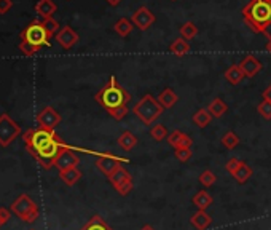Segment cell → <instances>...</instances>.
<instances>
[{"label": "cell", "instance_id": "d4e9b609", "mask_svg": "<svg viewBox=\"0 0 271 230\" xmlns=\"http://www.w3.org/2000/svg\"><path fill=\"white\" fill-rule=\"evenodd\" d=\"M225 79L228 83L231 85H238L243 79H244V74L243 71L240 69V64H236V65H230L228 69L225 71Z\"/></svg>", "mask_w": 271, "mask_h": 230}, {"label": "cell", "instance_id": "cb8c5ba5", "mask_svg": "<svg viewBox=\"0 0 271 230\" xmlns=\"http://www.w3.org/2000/svg\"><path fill=\"white\" fill-rule=\"evenodd\" d=\"M208 111L211 112V115H212V117H215V118H220V117H223V115H225V112H226V111H228V106H226V103H225L223 100H220V97H215V100L209 104Z\"/></svg>", "mask_w": 271, "mask_h": 230}, {"label": "cell", "instance_id": "d590c367", "mask_svg": "<svg viewBox=\"0 0 271 230\" xmlns=\"http://www.w3.org/2000/svg\"><path fill=\"white\" fill-rule=\"evenodd\" d=\"M191 157V149H176V158L182 163L188 161Z\"/></svg>", "mask_w": 271, "mask_h": 230}, {"label": "cell", "instance_id": "ba28073f", "mask_svg": "<svg viewBox=\"0 0 271 230\" xmlns=\"http://www.w3.org/2000/svg\"><path fill=\"white\" fill-rule=\"evenodd\" d=\"M110 184L113 185V189L120 193V195H128L133 190V178L123 167L118 168L110 178H108Z\"/></svg>", "mask_w": 271, "mask_h": 230}, {"label": "cell", "instance_id": "74e56055", "mask_svg": "<svg viewBox=\"0 0 271 230\" xmlns=\"http://www.w3.org/2000/svg\"><path fill=\"white\" fill-rule=\"evenodd\" d=\"M108 115H112V118H115V120H123V118L128 115V106H125V107H120V109H117V111L110 112Z\"/></svg>", "mask_w": 271, "mask_h": 230}, {"label": "cell", "instance_id": "4dcf8cb0", "mask_svg": "<svg viewBox=\"0 0 271 230\" xmlns=\"http://www.w3.org/2000/svg\"><path fill=\"white\" fill-rule=\"evenodd\" d=\"M217 178H215V174L211 171V170H206L200 174V184L203 185V187H212V185L215 184Z\"/></svg>", "mask_w": 271, "mask_h": 230}, {"label": "cell", "instance_id": "30bf717a", "mask_svg": "<svg viewBox=\"0 0 271 230\" xmlns=\"http://www.w3.org/2000/svg\"><path fill=\"white\" fill-rule=\"evenodd\" d=\"M80 165V158L70 147L64 149L61 152V155L58 157V160L54 161V167H56L59 171H66L70 168H77Z\"/></svg>", "mask_w": 271, "mask_h": 230}, {"label": "cell", "instance_id": "8992f818", "mask_svg": "<svg viewBox=\"0 0 271 230\" xmlns=\"http://www.w3.org/2000/svg\"><path fill=\"white\" fill-rule=\"evenodd\" d=\"M50 39L51 36L45 30V27H43L42 21H32V23L21 32V40L27 42L37 48L50 47Z\"/></svg>", "mask_w": 271, "mask_h": 230}, {"label": "cell", "instance_id": "e0dca14e", "mask_svg": "<svg viewBox=\"0 0 271 230\" xmlns=\"http://www.w3.org/2000/svg\"><path fill=\"white\" fill-rule=\"evenodd\" d=\"M157 100L163 106V109H171V107H174L176 103L179 101V96H177V93L172 90V88H165L158 94Z\"/></svg>", "mask_w": 271, "mask_h": 230}, {"label": "cell", "instance_id": "ffe728a7", "mask_svg": "<svg viewBox=\"0 0 271 230\" xmlns=\"http://www.w3.org/2000/svg\"><path fill=\"white\" fill-rule=\"evenodd\" d=\"M169 51L174 54V56H185V54L190 51V45H188V42L185 39H176L174 42L169 45Z\"/></svg>", "mask_w": 271, "mask_h": 230}, {"label": "cell", "instance_id": "b9f144b4", "mask_svg": "<svg viewBox=\"0 0 271 230\" xmlns=\"http://www.w3.org/2000/svg\"><path fill=\"white\" fill-rule=\"evenodd\" d=\"M122 0H107V4L108 5H112V7H117V5H120Z\"/></svg>", "mask_w": 271, "mask_h": 230}, {"label": "cell", "instance_id": "1f68e13d", "mask_svg": "<svg viewBox=\"0 0 271 230\" xmlns=\"http://www.w3.org/2000/svg\"><path fill=\"white\" fill-rule=\"evenodd\" d=\"M150 136L153 138L155 141H163L166 136H168V129L165 125H161V123H157L150 128Z\"/></svg>", "mask_w": 271, "mask_h": 230}, {"label": "cell", "instance_id": "f35d334b", "mask_svg": "<svg viewBox=\"0 0 271 230\" xmlns=\"http://www.w3.org/2000/svg\"><path fill=\"white\" fill-rule=\"evenodd\" d=\"M13 0H0V15H5L8 10H12Z\"/></svg>", "mask_w": 271, "mask_h": 230}, {"label": "cell", "instance_id": "ac0fdd59", "mask_svg": "<svg viewBox=\"0 0 271 230\" xmlns=\"http://www.w3.org/2000/svg\"><path fill=\"white\" fill-rule=\"evenodd\" d=\"M56 4L53 2V0H38L37 5H35V12L43 18H53V15L56 13Z\"/></svg>", "mask_w": 271, "mask_h": 230}, {"label": "cell", "instance_id": "44dd1931", "mask_svg": "<svg viewBox=\"0 0 271 230\" xmlns=\"http://www.w3.org/2000/svg\"><path fill=\"white\" fill-rule=\"evenodd\" d=\"M118 146H120L123 150L129 152L137 146V138L131 133V131H123L120 138H118Z\"/></svg>", "mask_w": 271, "mask_h": 230}, {"label": "cell", "instance_id": "f546056e", "mask_svg": "<svg viewBox=\"0 0 271 230\" xmlns=\"http://www.w3.org/2000/svg\"><path fill=\"white\" fill-rule=\"evenodd\" d=\"M222 146L226 147L228 150H231V149L240 146V138H238V135L233 133V131H228V133H225L223 138H222Z\"/></svg>", "mask_w": 271, "mask_h": 230}, {"label": "cell", "instance_id": "2e32d148", "mask_svg": "<svg viewBox=\"0 0 271 230\" xmlns=\"http://www.w3.org/2000/svg\"><path fill=\"white\" fill-rule=\"evenodd\" d=\"M190 224L197 228V230H206L211 224H212V217L206 213V211H201L198 210L191 217H190Z\"/></svg>", "mask_w": 271, "mask_h": 230}, {"label": "cell", "instance_id": "3957f363", "mask_svg": "<svg viewBox=\"0 0 271 230\" xmlns=\"http://www.w3.org/2000/svg\"><path fill=\"white\" fill-rule=\"evenodd\" d=\"M241 13L249 27L263 34L271 24V0H251Z\"/></svg>", "mask_w": 271, "mask_h": 230}, {"label": "cell", "instance_id": "7bdbcfd3", "mask_svg": "<svg viewBox=\"0 0 271 230\" xmlns=\"http://www.w3.org/2000/svg\"><path fill=\"white\" fill-rule=\"evenodd\" d=\"M263 34H265V36H266L268 39H271V24H269V26L266 27V30L263 32Z\"/></svg>", "mask_w": 271, "mask_h": 230}, {"label": "cell", "instance_id": "ab89813d", "mask_svg": "<svg viewBox=\"0 0 271 230\" xmlns=\"http://www.w3.org/2000/svg\"><path fill=\"white\" fill-rule=\"evenodd\" d=\"M10 217H12V210H7V208L0 206V219H2L4 222H8Z\"/></svg>", "mask_w": 271, "mask_h": 230}, {"label": "cell", "instance_id": "9a60e30c", "mask_svg": "<svg viewBox=\"0 0 271 230\" xmlns=\"http://www.w3.org/2000/svg\"><path fill=\"white\" fill-rule=\"evenodd\" d=\"M168 142L174 149H190L191 144H193L191 138L185 133H182V131H179V129L172 131V133L168 136Z\"/></svg>", "mask_w": 271, "mask_h": 230}, {"label": "cell", "instance_id": "7402d4cb", "mask_svg": "<svg viewBox=\"0 0 271 230\" xmlns=\"http://www.w3.org/2000/svg\"><path fill=\"white\" fill-rule=\"evenodd\" d=\"M193 205L195 206H197L198 208V210H201V211H206V210H208V208L212 205V196L208 193V192H206V190H201V192H198L197 195H195L193 196Z\"/></svg>", "mask_w": 271, "mask_h": 230}, {"label": "cell", "instance_id": "f1b7e54d", "mask_svg": "<svg viewBox=\"0 0 271 230\" xmlns=\"http://www.w3.org/2000/svg\"><path fill=\"white\" fill-rule=\"evenodd\" d=\"M198 36V27L191 21H187V23H183L180 26V37L185 39V40H191Z\"/></svg>", "mask_w": 271, "mask_h": 230}, {"label": "cell", "instance_id": "60d3db41", "mask_svg": "<svg viewBox=\"0 0 271 230\" xmlns=\"http://www.w3.org/2000/svg\"><path fill=\"white\" fill-rule=\"evenodd\" d=\"M263 97H266V100H269V101H271V85H269L268 88L263 91Z\"/></svg>", "mask_w": 271, "mask_h": 230}, {"label": "cell", "instance_id": "ee69618b", "mask_svg": "<svg viewBox=\"0 0 271 230\" xmlns=\"http://www.w3.org/2000/svg\"><path fill=\"white\" fill-rule=\"evenodd\" d=\"M140 230H155V228H153V227H151V225H148V224H147V225H144V227H142V228H140Z\"/></svg>", "mask_w": 271, "mask_h": 230}, {"label": "cell", "instance_id": "5bb4252c", "mask_svg": "<svg viewBox=\"0 0 271 230\" xmlns=\"http://www.w3.org/2000/svg\"><path fill=\"white\" fill-rule=\"evenodd\" d=\"M262 62H260V59H257L254 54H247V56L240 62V69L243 71L244 77H249V79H252V77H255L260 71H262Z\"/></svg>", "mask_w": 271, "mask_h": 230}, {"label": "cell", "instance_id": "6da1fadb", "mask_svg": "<svg viewBox=\"0 0 271 230\" xmlns=\"http://www.w3.org/2000/svg\"><path fill=\"white\" fill-rule=\"evenodd\" d=\"M23 141L27 152L34 157L43 170H50L54 167L61 152L69 146L64 142L54 129L47 128H32L23 135Z\"/></svg>", "mask_w": 271, "mask_h": 230}, {"label": "cell", "instance_id": "8d00e7d4", "mask_svg": "<svg viewBox=\"0 0 271 230\" xmlns=\"http://www.w3.org/2000/svg\"><path fill=\"white\" fill-rule=\"evenodd\" d=\"M241 163H243V161H241L240 158H235V157H233V158H230L228 161H226L225 170L228 171V173L231 174V176H233V173H235L238 168H240V165H241Z\"/></svg>", "mask_w": 271, "mask_h": 230}, {"label": "cell", "instance_id": "f6af8a7d", "mask_svg": "<svg viewBox=\"0 0 271 230\" xmlns=\"http://www.w3.org/2000/svg\"><path fill=\"white\" fill-rule=\"evenodd\" d=\"M266 50L269 51V54H271V39L268 40V43H266Z\"/></svg>", "mask_w": 271, "mask_h": 230}, {"label": "cell", "instance_id": "83f0119b", "mask_svg": "<svg viewBox=\"0 0 271 230\" xmlns=\"http://www.w3.org/2000/svg\"><path fill=\"white\" fill-rule=\"evenodd\" d=\"M251 176H252V168L247 165V163H241L240 165V168H238L235 173H233V178L240 182V184H244V182H247L249 179H251Z\"/></svg>", "mask_w": 271, "mask_h": 230}, {"label": "cell", "instance_id": "9c48e42d", "mask_svg": "<svg viewBox=\"0 0 271 230\" xmlns=\"http://www.w3.org/2000/svg\"><path fill=\"white\" fill-rule=\"evenodd\" d=\"M125 161H126V160L118 158V157H115V155H110V153H104V155L97 157L96 167H97V170H99L102 174H105L107 178H110L118 168L123 167Z\"/></svg>", "mask_w": 271, "mask_h": 230}, {"label": "cell", "instance_id": "603a6c76", "mask_svg": "<svg viewBox=\"0 0 271 230\" xmlns=\"http://www.w3.org/2000/svg\"><path fill=\"white\" fill-rule=\"evenodd\" d=\"M80 230H113L110 225H108L101 216H93L88 222H86Z\"/></svg>", "mask_w": 271, "mask_h": 230}, {"label": "cell", "instance_id": "bcb514c9", "mask_svg": "<svg viewBox=\"0 0 271 230\" xmlns=\"http://www.w3.org/2000/svg\"><path fill=\"white\" fill-rule=\"evenodd\" d=\"M4 224H5V222H4V221H2V219H0V227H2V225H4Z\"/></svg>", "mask_w": 271, "mask_h": 230}, {"label": "cell", "instance_id": "277c9868", "mask_svg": "<svg viewBox=\"0 0 271 230\" xmlns=\"http://www.w3.org/2000/svg\"><path fill=\"white\" fill-rule=\"evenodd\" d=\"M163 111H165L163 106L151 94H145L142 100L133 107L134 115H137V118L145 125H153V122L163 114Z\"/></svg>", "mask_w": 271, "mask_h": 230}, {"label": "cell", "instance_id": "d6986e66", "mask_svg": "<svg viewBox=\"0 0 271 230\" xmlns=\"http://www.w3.org/2000/svg\"><path fill=\"white\" fill-rule=\"evenodd\" d=\"M59 178L62 179V182L66 185H75L80 179H82V171L79 168H70L66 171H59Z\"/></svg>", "mask_w": 271, "mask_h": 230}, {"label": "cell", "instance_id": "d6a6232c", "mask_svg": "<svg viewBox=\"0 0 271 230\" xmlns=\"http://www.w3.org/2000/svg\"><path fill=\"white\" fill-rule=\"evenodd\" d=\"M42 24L43 27H45V30L48 32L50 36L53 34H58V32L61 30L59 29V23L54 18H47V19H42Z\"/></svg>", "mask_w": 271, "mask_h": 230}, {"label": "cell", "instance_id": "e575fe53", "mask_svg": "<svg viewBox=\"0 0 271 230\" xmlns=\"http://www.w3.org/2000/svg\"><path fill=\"white\" fill-rule=\"evenodd\" d=\"M40 48H37V47H34V45H30V43H27V42H23L21 40V43H19V51L24 54V56H34V54L38 51Z\"/></svg>", "mask_w": 271, "mask_h": 230}, {"label": "cell", "instance_id": "7a4b0ae2", "mask_svg": "<svg viewBox=\"0 0 271 230\" xmlns=\"http://www.w3.org/2000/svg\"><path fill=\"white\" fill-rule=\"evenodd\" d=\"M94 100L97 104L104 107L105 111L110 114V112L117 111V109L128 106V103L131 101V94L117 82V77L112 75L110 80H108L102 88L94 94Z\"/></svg>", "mask_w": 271, "mask_h": 230}, {"label": "cell", "instance_id": "5b68a950", "mask_svg": "<svg viewBox=\"0 0 271 230\" xmlns=\"http://www.w3.org/2000/svg\"><path fill=\"white\" fill-rule=\"evenodd\" d=\"M10 210H12V213L16 214L21 221H24L27 224L35 222L40 216L37 203L32 200L27 193H23L21 196H18V199L12 203V206H10Z\"/></svg>", "mask_w": 271, "mask_h": 230}, {"label": "cell", "instance_id": "484cf974", "mask_svg": "<svg viewBox=\"0 0 271 230\" xmlns=\"http://www.w3.org/2000/svg\"><path fill=\"white\" fill-rule=\"evenodd\" d=\"M133 27H134L133 21H129L128 18L118 19L117 23H115V26H113L115 32H117V34L120 36V37H128V36L133 32Z\"/></svg>", "mask_w": 271, "mask_h": 230}, {"label": "cell", "instance_id": "7c38bea8", "mask_svg": "<svg viewBox=\"0 0 271 230\" xmlns=\"http://www.w3.org/2000/svg\"><path fill=\"white\" fill-rule=\"evenodd\" d=\"M37 123L42 128H47V129H54L59 123H61V115L54 111L53 107H45L43 111L37 115Z\"/></svg>", "mask_w": 271, "mask_h": 230}, {"label": "cell", "instance_id": "8fae6325", "mask_svg": "<svg viewBox=\"0 0 271 230\" xmlns=\"http://www.w3.org/2000/svg\"><path fill=\"white\" fill-rule=\"evenodd\" d=\"M155 15L150 12V10L147 7H140L136 10V13L133 15L131 21L133 24L139 29V30H147L150 29V26L155 23Z\"/></svg>", "mask_w": 271, "mask_h": 230}, {"label": "cell", "instance_id": "4fadbf2b", "mask_svg": "<svg viewBox=\"0 0 271 230\" xmlns=\"http://www.w3.org/2000/svg\"><path fill=\"white\" fill-rule=\"evenodd\" d=\"M79 34L75 32L70 26H64L58 34H56V42L64 48V50H70L75 43L79 42Z\"/></svg>", "mask_w": 271, "mask_h": 230}, {"label": "cell", "instance_id": "52a82bcc", "mask_svg": "<svg viewBox=\"0 0 271 230\" xmlns=\"http://www.w3.org/2000/svg\"><path fill=\"white\" fill-rule=\"evenodd\" d=\"M21 135V128L8 114L0 115V146L8 147Z\"/></svg>", "mask_w": 271, "mask_h": 230}, {"label": "cell", "instance_id": "836d02e7", "mask_svg": "<svg viewBox=\"0 0 271 230\" xmlns=\"http://www.w3.org/2000/svg\"><path fill=\"white\" fill-rule=\"evenodd\" d=\"M257 111L265 120H271V101L266 100V97H263L262 103L257 106Z\"/></svg>", "mask_w": 271, "mask_h": 230}, {"label": "cell", "instance_id": "4316f807", "mask_svg": "<svg viewBox=\"0 0 271 230\" xmlns=\"http://www.w3.org/2000/svg\"><path fill=\"white\" fill-rule=\"evenodd\" d=\"M212 118L214 117L211 115V112L208 111V109H200V111H197V112H195V115H193V123L197 126H200V128H206L211 123Z\"/></svg>", "mask_w": 271, "mask_h": 230}]
</instances>
